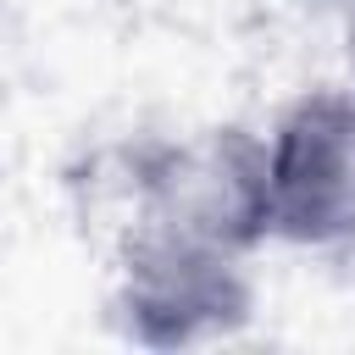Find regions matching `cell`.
I'll return each instance as SVG.
<instances>
[{
  "label": "cell",
  "mask_w": 355,
  "mask_h": 355,
  "mask_svg": "<svg viewBox=\"0 0 355 355\" xmlns=\"http://www.w3.org/2000/svg\"><path fill=\"white\" fill-rule=\"evenodd\" d=\"M266 227L300 244L355 233V100H300L266 155Z\"/></svg>",
  "instance_id": "obj_1"
},
{
  "label": "cell",
  "mask_w": 355,
  "mask_h": 355,
  "mask_svg": "<svg viewBox=\"0 0 355 355\" xmlns=\"http://www.w3.org/2000/svg\"><path fill=\"white\" fill-rule=\"evenodd\" d=\"M349 55H355V28H349Z\"/></svg>",
  "instance_id": "obj_2"
}]
</instances>
